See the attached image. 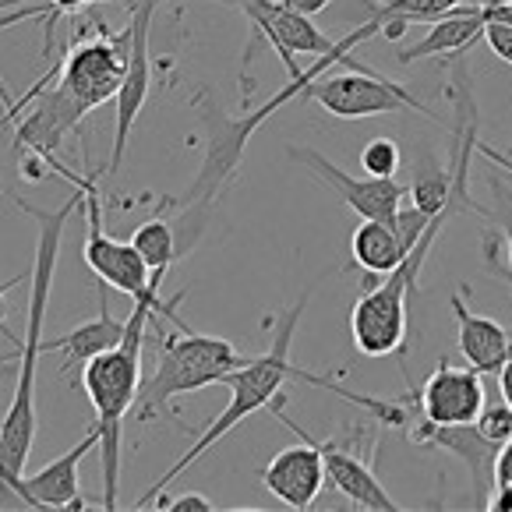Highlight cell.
Wrapping results in <instances>:
<instances>
[{"mask_svg":"<svg viewBox=\"0 0 512 512\" xmlns=\"http://www.w3.org/2000/svg\"><path fill=\"white\" fill-rule=\"evenodd\" d=\"M332 64H339V68H354V71L368 68V64L357 61L354 53H322L301 78H290V85H283L269 103H262L258 110H248L244 117H230V113H226L205 89L191 99L198 117H202V128H205V156H202V166H198L195 181H191V188L184 191L181 198H170V202H166V209H177V219L170 223L174 226V237H177V255L181 258L191 255L195 244L202 241L212 209H216V198L223 195L226 184L234 181L251 135L269 121V113H276L279 106L290 103L294 96H304L311 78L329 71Z\"/></svg>","mask_w":512,"mask_h":512,"instance_id":"1","label":"cell"},{"mask_svg":"<svg viewBox=\"0 0 512 512\" xmlns=\"http://www.w3.org/2000/svg\"><path fill=\"white\" fill-rule=\"evenodd\" d=\"M15 205L22 212H29L39 223V244H36V262H32V297H29V332L22 339L18 350V382L11 392L8 414L0 424V474L15 495H22L25 488V467H29L32 442H36V364L43 357V325H46V304H50L53 290V272H57V258H61V237L68 219L75 216V209L82 205V188H75V195L61 205V209H39L29 205L25 198L15 195Z\"/></svg>","mask_w":512,"mask_h":512,"instance_id":"2","label":"cell"},{"mask_svg":"<svg viewBox=\"0 0 512 512\" xmlns=\"http://www.w3.org/2000/svg\"><path fill=\"white\" fill-rule=\"evenodd\" d=\"M184 294H174L163 301L159 290L135 297V311L128 315V332L113 350L92 357L82 368V389L96 410L99 428V460H103V509H117V484H121V431L124 417L135 410L138 392H142V347H145V325L163 311L177 329L188 325L177 318V304Z\"/></svg>","mask_w":512,"mask_h":512,"instance_id":"3","label":"cell"},{"mask_svg":"<svg viewBox=\"0 0 512 512\" xmlns=\"http://www.w3.org/2000/svg\"><path fill=\"white\" fill-rule=\"evenodd\" d=\"M304 308H308V294H304L301 301L294 304V308H287L283 315H279L276 332H272V347L265 350L262 357H251V361L241 364V368L226 371L223 382H219V385H226V389H230V403L223 407V414H219L216 421H212L209 428L198 435V442L191 445L188 452H184L174 467L166 470V474L159 477V481L152 484V488L145 491L142 498H138L135 509H145V505H149L163 488H170V484H174L177 477H181L184 470L191 467V463L202 460L205 452H209L212 445L219 442V438H226L230 431L237 428V424H244L251 414H258V410L269 407V403L279 396V389H283V382H287V378H301V382L322 385V389H332L336 396L343 392V385H336L332 378L311 375V371L294 368V364H290V343H294V332H297V322H301Z\"/></svg>","mask_w":512,"mask_h":512,"instance_id":"4","label":"cell"},{"mask_svg":"<svg viewBox=\"0 0 512 512\" xmlns=\"http://www.w3.org/2000/svg\"><path fill=\"white\" fill-rule=\"evenodd\" d=\"M156 329H159V357H156V371L145 378L142 392H138V403H135L138 424L166 414L177 396L219 385L226 371H234L251 361V357L237 354L230 339L202 336V332H191V329H181L174 336V332H163V325H156Z\"/></svg>","mask_w":512,"mask_h":512,"instance_id":"5","label":"cell"},{"mask_svg":"<svg viewBox=\"0 0 512 512\" xmlns=\"http://www.w3.org/2000/svg\"><path fill=\"white\" fill-rule=\"evenodd\" d=\"M89 117L85 103L61 82V64L50 68L36 85H32V99L15 121V149L18 152H36L53 174H61L68 184H78L82 174H71L61 163V145L71 131L82 128Z\"/></svg>","mask_w":512,"mask_h":512,"instance_id":"6","label":"cell"},{"mask_svg":"<svg viewBox=\"0 0 512 512\" xmlns=\"http://www.w3.org/2000/svg\"><path fill=\"white\" fill-rule=\"evenodd\" d=\"M424 262L403 258L385 276V283H368L361 301L350 315V332L364 357H389L407 350V325H410V297L417 294Z\"/></svg>","mask_w":512,"mask_h":512,"instance_id":"7","label":"cell"},{"mask_svg":"<svg viewBox=\"0 0 512 512\" xmlns=\"http://www.w3.org/2000/svg\"><path fill=\"white\" fill-rule=\"evenodd\" d=\"M219 4L244 11V18L255 25L258 36L269 39L272 50L279 53V61L290 71V78H301L308 71L297 64V53H315V57H322V53H354L357 43L382 32V25L368 18L361 29L347 32L343 39H329L311 22V15H301V11H294L283 0H219Z\"/></svg>","mask_w":512,"mask_h":512,"instance_id":"8","label":"cell"},{"mask_svg":"<svg viewBox=\"0 0 512 512\" xmlns=\"http://www.w3.org/2000/svg\"><path fill=\"white\" fill-rule=\"evenodd\" d=\"M304 96L315 99L325 113L339 117V121H361V117H378V113H396V110H417L431 121L442 124L438 113H431L407 85L389 82L378 71H322L318 78H311Z\"/></svg>","mask_w":512,"mask_h":512,"instance_id":"9","label":"cell"},{"mask_svg":"<svg viewBox=\"0 0 512 512\" xmlns=\"http://www.w3.org/2000/svg\"><path fill=\"white\" fill-rule=\"evenodd\" d=\"M82 188V205H85V265L96 272V279H103L106 287L121 290L128 297H142L152 287V272L145 265V258L138 255V248L131 241H117L106 234L103 226V195H99V174H89L75 184Z\"/></svg>","mask_w":512,"mask_h":512,"instance_id":"10","label":"cell"},{"mask_svg":"<svg viewBox=\"0 0 512 512\" xmlns=\"http://www.w3.org/2000/svg\"><path fill=\"white\" fill-rule=\"evenodd\" d=\"M128 50H131V29L113 36L99 25L96 39H85L68 53L61 64V82L85 103V110H96L106 99H117L128 71Z\"/></svg>","mask_w":512,"mask_h":512,"instance_id":"11","label":"cell"},{"mask_svg":"<svg viewBox=\"0 0 512 512\" xmlns=\"http://www.w3.org/2000/svg\"><path fill=\"white\" fill-rule=\"evenodd\" d=\"M269 410L276 414L279 424H287V428L301 438V445L279 449L276 456L265 463L262 484L279 498V502L290 505V509H308V505L318 498V491L325 488V481H329V477H325L322 452H318L315 438H311L308 431H304L301 424L287 414V407H283V392L269 403Z\"/></svg>","mask_w":512,"mask_h":512,"instance_id":"12","label":"cell"},{"mask_svg":"<svg viewBox=\"0 0 512 512\" xmlns=\"http://www.w3.org/2000/svg\"><path fill=\"white\" fill-rule=\"evenodd\" d=\"M159 0H138L135 11H131V50H128V71H124V85L117 92V124H113V149L106 159L103 174H117L124 163V152H128V138L135 131L138 113H142L145 99H149L152 85V64H149V29L152 15H156Z\"/></svg>","mask_w":512,"mask_h":512,"instance_id":"13","label":"cell"},{"mask_svg":"<svg viewBox=\"0 0 512 512\" xmlns=\"http://www.w3.org/2000/svg\"><path fill=\"white\" fill-rule=\"evenodd\" d=\"M290 156H294L297 163L308 166L315 177H322V181L329 184V188L336 191V195L343 198V202H347L361 219H392L410 195L407 184L396 181V177H371V174L350 177V174H343L332 159H325L322 152H315V149H290Z\"/></svg>","mask_w":512,"mask_h":512,"instance_id":"14","label":"cell"},{"mask_svg":"<svg viewBox=\"0 0 512 512\" xmlns=\"http://www.w3.org/2000/svg\"><path fill=\"white\" fill-rule=\"evenodd\" d=\"M488 396H484L481 371L474 368H456L449 361H438V368L424 378L421 392H417V407L421 417L431 424H467L477 421L484 410Z\"/></svg>","mask_w":512,"mask_h":512,"instance_id":"15","label":"cell"},{"mask_svg":"<svg viewBox=\"0 0 512 512\" xmlns=\"http://www.w3.org/2000/svg\"><path fill=\"white\" fill-rule=\"evenodd\" d=\"M99 445V428H92L75 449H68L64 456L50 460L36 474H25V491L22 502L32 509H85L82 484H78V463L85 460V452H92Z\"/></svg>","mask_w":512,"mask_h":512,"instance_id":"16","label":"cell"},{"mask_svg":"<svg viewBox=\"0 0 512 512\" xmlns=\"http://www.w3.org/2000/svg\"><path fill=\"white\" fill-rule=\"evenodd\" d=\"M417 445H435V449H445L452 452L470 474L477 477L484 491L495 488V463H498V452L502 445L491 442L477 421H467V424H431V421H421L414 431H410Z\"/></svg>","mask_w":512,"mask_h":512,"instance_id":"17","label":"cell"},{"mask_svg":"<svg viewBox=\"0 0 512 512\" xmlns=\"http://www.w3.org/2000/svg\"><path fill=\"white\" fill-rule=\"evenodd\" d=\"M315 445L325 460V477H329V484L347 498L350 505H357V509H375V512L403 509L396 498H389V491L382 488L375 470H371L361 456L347 452L339 442H318L315 438Z\"/></svg>","mask_w":512,"mask_h":512,"instance_id":"18","label":"cell"},{"mask_svg":"<svg viewBox=\"0 0 512 512\" xmlns=\"http://www.w3.org/2000/svg\"><path fill=\"white\" fill-rule=\"evenodd\" d=\"M128 332V322L110 315V304H106V283L99 279V315L92 322H82L78 329L64 332L57 339H43V354H53V350H61L64 361H61V371H71V368H85L92 357L106 354L113 350L117 343L124 339Z\"/></svg>","mask_w":512,"mask_h":512,"instance_id":"19","label":"cell"},{"mask_svg":"<svg viewBox=\"0 0 512 512\" xmlns=\"http://www.w3.org/2000/svg\"><path fill=\"white\" fill-rule=\"evenodd\" d=\"M484 29H488V8H481V4H463V8L449 11L445 18L431 22L428 32H424V39L403 46V50L396 53V61L414 64V61H421V57L463 53L470 43H477V39L484 36Z\"/></svg>","mask_w":512,"mask_h":512,"instance_id":"20","label":"cell"},{"mask_svg":"<svg viewBox=\"0 0 512 512\" xmlns=\"http://www.w3.org/2000/svg\"><path fill=\"white\" fill-rule=\"evenodd\" d=\"M449 304L456 311V322H460V354L481 375H498L502 364L509 361V343H512L509 332L495 318H484L477 311H470L460 294H452Z\"/></svg>","mask_w":512,"mask_h":512,"instance_id":"21","label":"cell"},{"mask_svg":"<svg viewBox=\"0 0 512 512\" xmlns=\"http://www.w3.org/2000/svg\"><path fill=\"white\" fill-rule=\"evenodd\" d=\"M350 255H354V262L361 265L364 272H371V276H389L410 251L403 248V237L392 219H364L354 230Z\"/></svg>","mask_w":512,"mask_h":512,"instance_id":"22","label":"cell"},{"mask_svg":"<svg viewBox=\"0 0 512 512\" xmlns=\"http://www.w3.org/2000/svg\"><path fill=\"white\" fill-rule=\"evenodd\" d=\"M131 244L138 248V255L145 258L152 272V287L163 290V279L170 272V265L181 262L177 258V237H174V226L166 223V219H149V223L135 226V234H131Z\"/></svg>","mask_w":512,"mask_h":512,"instance_id":"23","label":"cell"},{"mask_svg":"<svg viewBox=\"0 0 512 512\" xmlns=\"http://www.w3.org/2000/svg\"><path fill=\"white\" fill-rule=\"evenodd\" d=\"M463 4H477V0H364L371 22H389V18H403V22H438L449 11L463 8Z\"/></svg>","mask_w":512,"mask_h":512,"instance_id":"24","label":"cell"},{"mask_svg":"<svg viewBox=\"0 0 512 512\" xmlns=\"http://www.w3.org/2000/svg\"><path fill=\"white\" fill-rule=\"evenodd\" d=\"M410 195H414V205L428 216H438V212L449 205L452 195V163H438V159H424L421 170H417L414 184H410Z\"/></svg>","mask_w":512,"mask_h":512,"instance_id":"25","label":"cell"},{"mask_svg":"<svg viewBox=\"0 0 512 512\" xmlns=\"http://www.w3.org/2000/svg\"><path fill=\"white\" fill-rule=\"evenodd\" d=\"M400 159H403L400 145L392 142V138H371L361 149V166H364V174H371V177H396Z\"/></svg>","mask_w":512,"mask_h":512,"instance_id":"26","label":"cell"},{"mask_svg":"<svg viewBox=\"0 0 512 512\" xmlns=\"http://www.w3.org/2000/svg\"><path fill=\"white\" fill-rule=\"evenodd\" d=\"M477 428L491 438V442L505 445L512 438V407L505 400L498 403H484V410L477 414Z\"/></svg>","mask_w":512,"mask_h":512,"instance_id":"27","label":"cell"},{"mask_svg":"<svg viewBox=\"0 0 512 512\" xmlns=\"http://www.w3.org/2000/svg\"><path fill=\"white\" fill-rule=\"evenodd\" d=\"M491 188V198H495V219L502 223V234H505V255H509V265H512V191L505 188L498 177L488 181Z\"/></svg>","mask_w":512,"mask_h":512,"instance_id":"28","label":"cell"},{"mask_svg":"<svg viewBox=\"0 0 512 512\" xmlns=\"http://www.w3.org/2000/svg\"><path fill=\"white\" fill-rule=\"evenodd\" d=\"M484 39H488L491 53H495V57H502V61L512 68V22H505V18H488Z\"/></svg>","mask_w":512,"mask_h":512,"instance_id":"29","label":"cell"},{"mask_svg":"<svg viewBox=\"0 0 512 512\" xmlns=\"http://www.w3.org/2000/svg\"><path fill=\"white\" fill-rule=\"evenodd\" d=\"M29 276H32V269L29 272H18V276H11V279H4V283H0V336L8 339L11 347H18V350H22V339L15 336V329H11V322H8V294L18 287V283H22V279H29Z\"/></svg>","mask_w":512,"mask_h":512,"instance_id":"30","label":"cell"},{"mask_svg":"<svg viewBox=\"0 0 512 512\" xmlns=\"http://www.w3.org/2000/svg\"><path fill=\"white\" fill-rule=\"evenodd\" d=\"M152 502H156L159 509H174V512H209V509H216V505H212L205 495H198V491H188V495H177V498H166L163 491H159Z\"/></svg>","mask_w":512,"mask_h":512,"instance_id":"31","label":"cell"},{"mask_svg":"<svg viewBox=\"0 0 512 512\" xmlns=\"http://www.w3.org/2000/svg\"><path fill=\"white\" fill-rule=\"evenodd\" d=\"M46 4H50V15H46V50H50L57 22H61L64 15H75V11L89 8V4H96V0H46Z\"/></svg>","mask_w":512,"mask_h":512,"instance_id":"32","label":"cell"},{"mask_svg":"<svg viewBox=\"0 0 512 512\" xmlns=\"http://www.w3.org/2000/svg\"><path fill=\"white\" fill-rule=\"evenodd\" d=\"M495 484H505V488H512V438L502 445V452H498V463H495Z\"/></svg>","mask_w":512,"mask_h":512,"instance_id":"33","label":"cell"},{"mask_svg":"<svg viewBox=\"0 0 512 512\" xmlns=\"http://www.w3.org/2000/svg\"><path fill=\"white\" fill-rule=\"evenodd\" d=\"M488 509L491 512H512V488L495 484V488L488 491Z\"/></svg>","mask_w":512,"mask_h":512,"instance_id":"34","label":"cell"},{"mask_svg":"<svg viewBox=\"0 0 512 512\" xmlns=\"http://www.w3.org/2000/svg\"><path fill=\"white\" fill-rule=\"evenodd\" d=\"M29 99H32V89H29V92H25V96H22V99H15V103H11V106H8V113H4V121H0V135H4V131H8V128H11V124H15V121H18V113H22V110H25V106H29Z\"/></svg>","mask_w":512,"mask_h":512,"instance_id":"35","label":"cell"},{"mask_svg":"<svg viewBox=\"0 0 512 512\" xmlns=\"http://www.w3.org/2000/svg\"><path fill=\"white\" fill-rule=\"evenodd\" d=\"M498 385H502V400L512 407V343H509V361H505L502 371H498Z\"/></svg>","mask_w":512,"mask_h":512,"instance_id":"36","label":"cell"},{"mask_svg":"<svg viewBox=\"0 0 512 512\" xmlns=\"http://www.w3.org/2000/svg\"><path fill=\"white\" fill-rule=\"evenodd\" d=\"M283 4H290V8L301 11V15H318V11L329 8V0H283Z\"/></svg>","mask_w":512,"mask_h":512,"instance_id":"37","label":"cell"},{"mask_svg":"<svg viewBox=\"0 0 512 512\" xmlns=\"http://www.w3.org/2000/svg\"><path fill=\"white\" fill-rule=\"evenodd\" d=\"M488 18H505V22H512V0L509 4H498V8H488Z\"/></svg>","mask_w":512,"mask_h":512,"instance_id":"38","label":"cell"},{"mask_svg":"<svg viewBox=\"0 0 512 512\" xmlns=\"http://www.w3.org/2000/svg\"><path fill=\"white\" fill-rule=\"evenodd\" d=\"M477 4H481V8H498V0H477Z\"/></svg>","mask_w":512,"mask_h":512,"instance_id":"39","label":"cell"},{"mask_svg":"<svg viewBox=\"0 0 512 512\" xmlns=\"http://www.w3.org/2000/svg\"><path fill=\"white\" fill-rule=\"evenodd\" d=\"M96 4H110V0H96Z\"/></svg>","mask_w":512,"mask_h":512,"instance_id":"40","label":"cell"},{"mask_svg":"<svg viewBox=\"0 0 512 512\" xmlns=\"http://www.w3.org/2000/svg\"><path fill=\"white\" fill-rule=\"evenodd\" d=\"M498 4H509V0H498Z\"/></svg>","mask_w":512,"mask_h":512,"instance_id":"41","label":"cell"},{"mask_svg":"<svg viewBox=\"0 0 512 512\" xmlns=\"http://www.w3.org/2000/svg\"><path fill=\"white\" fill-rule=\"evenodd\" d=\"M0 484H4V474H0Z\"/></svg>","mask_w":512,"mask_h":512,"instance_id":"42","label":"cell"}]
</instances>
